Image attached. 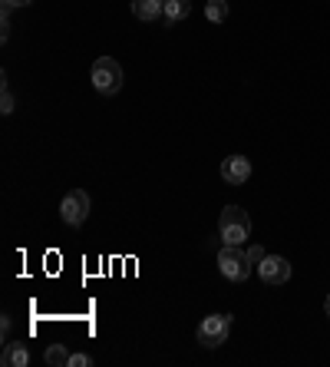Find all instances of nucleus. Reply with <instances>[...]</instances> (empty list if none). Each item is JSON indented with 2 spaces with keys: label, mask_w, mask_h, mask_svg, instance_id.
Instances as JSON below:
<instances>
[{
  "label": "nucleus",
  "mask_w": 330,
  "mask_h": 367,
  "mask_svg": "<svg viewBox=\"0 0 330 367\" xmlns=\"http://www.w3.org/2000/svg\"><path fill=\"white\" fill-rule=\"evenodd\" d=\"M0 364L4 367H27L30 364V351L27 344H4V358H0Z\"/></svg>",
  "instance_id": "nucleus-10"
},
{
  "label": "nucleus",
  "mask_w": 330,
  "mask_h": 367,
  "mask_svg": "<svg viewBox=\"0 0 330 367\" xmlns=\"http://www.w3.org/2000/svg\"><path fill=\"white\" fill-rule=\"evenodd\" d=\"M89 364H93L89 354H70V367H89Z\"/></svg>",
  "instance_id": "nucleus-15"
},
{
  "label": "nucleus",
  "mask_w": 330,
  "mask_h": 367,
  "mask_svg": "<svg viewBox=\"0 0 330 367\" xmlns=\"http://www.w3.org/2000/svg\"><path fill=\"white\" fill-rule=\"evenodd\" d=\"M89 195L83 192V189H73V192L63 195V202H60V219H63L70 229H79V225L89 219Z\"/></svg>",
  "instance_id": "nucleus-4"
},
{
  "label": "nucleus",
  "mask_w": 330,
  "mask_h": 367,
  "mask_svg": "<svg viewBox=\"0 0 330 367\" xmlns=\"http://www.w3.org/2000/svg\"><path fill=\"white\" fill-rule=\"evenodd\" d=\"M192 13V0H165L162 4V20L169 23V27H175L179 20H185Z\"/></svg>",
  "instance_id": "nucleus-8"
},
{
  "label": "nucleus",
  "mask_w": 330,
  "mask_h": 367,
  "mask_svg": "<svg viewBox=\"0 0 330 367\" xmlns=\"http://www.w3.org/2000/svg\"><path fill=\"white\" fill-rule=\"evenodd\" d=\"M0 331H4V341H7V334H10V318L4 314V321H0Z\"/></svg>",
  "instance_id": "nucleus-18"
},
{
  "label": "nucleus",
  "mask_w": 330,
  "mask_h": 367,
  "mask_svg": "<svg viewBox=\"0 0 330 367\" xmlns=\"http://www.w3.org/2000/svg\"><path fill=\"white\" fill-rule=\"evenodd\" d=\"M245 255H248V261H251V265H261V261H264V255H268V251H264L261 245H251V248H248Z\"/></svg>",
  "instance_id": "nucleus-14"
},
{
  "label": "nucleus",
  "mask_w": 330,
  "mask_h": 367,
  "mask_svg": "<svg viewBox=\"0 0 330 367\" xmlns=\"http://www.w3.org/2000/svg\"><path fill=\"white\" fill-rule=\"evenodd\" d=\"M205 17L211 23H225L228 20V0H208L205 4Z\"/></svg>",
  "instance_id": "nucleus-12"
},
{
  "label": "nucleus",
  "mask_w": 330,
  "mask_h": 367,
  "mask_svg": "<svg viewBox=\"0 0 330 367\" xmlns=\"http://www.w3.org/2000/svg\"><path fill=\"white\" fill-rule=\"evenodd\" d=\"M33 0H0V7H7V10H17V7H30Z\"/></svg>",
  "instance_id": "nucleus-17"
},
{
  "label": "nucleus",
  "mask_w": 330,
  "mask_h": 367,
  "mask_svg": "<svg viewBox=\"0 0 330 367\" xmlns=\"http://www.w3.org/2000/svg\"><path fill=\"white\" fill-rule=\"evenodd\" d=\"M218 232H221L225 245H245L248 235H251V219H248V212L241 205H228V209H221Z\"/></svg>",
  "instance_id": "nucleus-1"
},
{
  "label": "nucleus",
  "mask_w": 330,
  "mask_h": 367,
  "mask_svg": "<svg viewBox=\"0 0 330 367\" xmlns=\"http://www.w3.org/2000/svg\"><path fill=\"white\" fill-rule=\"evenodd\" d=\"M221 179L228 185H245L251 179V163H248L245 155H228L225 163H221Z\"/></svg>",
  "instance_id": "nucleus-7"
},
{
  "label": "nucleus",
  "mask_w": 330,
  "mask_h": 367,
  "mask_svg": "<svg viewBox=\"0 0 330 367\" xmlns=\"http://www.w3.org/2000/svg\"><path fill=\"white\" fill-rule=\"evenodd\" d=\"M43 361H47L50 367H70V351H66L63 344H50V348L43 351Z\"/></svg>",
  "instance_id": "nucleus-11"
},
{
  "label": "nucleus",
  "mask_w": 330,
  "mask_h": 367,
  "mask_svg": "<svg viewBox=\"0 0 330 367\" xmlns=\"http://www.w3.org/2000/svg\"><path fill=\"white\" fill-rule=\"evenodd\" d=\"M218 271L228 281H245L251 275V261H248V255L238 245H225V248L218 251Z\"/></svg>",
  "instance_id": "nucleus-3"
},
{
  "label": "nucleus",
  "mask_w": 330,
  "mask_h": 367,
  "mask_svg": "<svg viewBox=\"0 0 330 367\" xmlns=\"http://www.w3.org/2000/svg\"><path fill=\"white\" fill-rule=\"evenodd\" d=\"M324 311H327V318H330V295H327V301H324Z\"/></svg>",
  "instance_id": "nucleus-19"
},
{
  "label": "nucleus",
  "mask_w": 330,
  "mask_h": 367,
  "mask_svg": "<svg viewBox=\"0 0 330 367\" xmlns=\"http://www.w3.org/2000/svg\"><path fill=\"white\" fill-rule=\"evenodd\" d=\"M0 23H4V30H0V37L7 40V37H10V10H7V7H4V13H0Z\"/></svg>",
  "instance_id": "nucleus-16"
},
{
  "label": "nucleus",
  "mask_w": 330,
  "mask_h": 367,
  "mask_svg": "<svg viewBox=\"0 0 330 367\" xmlns=\"http://www.w3.org/2000/svg\"><path fill=\"white\" fill-rule=\"evenodd\" d=\"M0 113H4V116H10V113H13V93H10L7 83H4V97H0Z\"/></svg>",
  "instance_id": "nucleus-13"
},
{
  "label": "nucleus",
  "mask_w": 330,
  "mask_h": 367,
  "mask_svg": "<svg viewBox=\"0 0 330 367\" xmlns=\"http://www.w3.org/2000/svg\"><path fill=\"white\" fill-rule=\"evenodd\" d=\"M123 67H119V60L113 57H99L93 63V87L96 93H103V97H116L119 89H123Z\"/></svg>",
  "instance_id": "nucleus-2"
},
{
  "label": "nucleus",
  "mask_w": 330,
  "mask_h": 367,
  "mask_svg": "<svg viewBox=\"0 0 330 367\" xmlns=\"http://www.w3.org/2000/svg\"><path fill=\"white\" fill-rule=\"evenodd\" d=\"M258 278L264 285H284L291 281V261L281 258V255H264V261L258 265Z\"/></svg>",
  "instance_id": "nucleus-6"
},
{
  "label": "nucleus",
  "mask_w": 330,
  "mask_h": 367,
  "mask_svg": "<svg viewBox=\"0 0 330 367\" xmlns=\"http://www.w3.org/2000/svg\"><path fill=\"white\" fill-rule=\"evenodd\" d=\"M162 4L165 0H132V13L145 23H155V20H162Z\"/></svg>",
  "instance_id": "nucleus-9"
},
{
  "label": "nucleus",
  "mask_w": 330,
  "mask_h": 367,
  "mask_svg": "<svg viewBox=\"0 0 330 367\" xmlns=\"http://www.w3.org/2000/svg\"><path fill=\"white\" fill-rule=\"evenodd\" d=\"M231 334V318L228 314H208L202 324H198V344L202 348H221Z\"/></svg>",
  "instance_id": "nucleus-5"
}]
</instances>
